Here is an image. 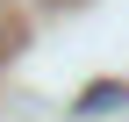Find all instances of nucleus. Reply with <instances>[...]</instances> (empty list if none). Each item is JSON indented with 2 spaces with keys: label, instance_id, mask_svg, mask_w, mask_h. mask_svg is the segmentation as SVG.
Masks as SVG:
<instances>
[{
  "label": "nucleus",
  "instance_id": "f257e3e1",
  "mask_svg": "<svg viewBox=\"0 0 129 122\" xmlns=\"http://www.w3.org/2000/svg\"><path fill=\"white\" fill-rule=\"evenodd\" d=\"M122 101H129V86H86V94H79V108H122Z\"/></svg>",
  "mask_w": 129,
  "mask_h": 122
}]
</instances>
